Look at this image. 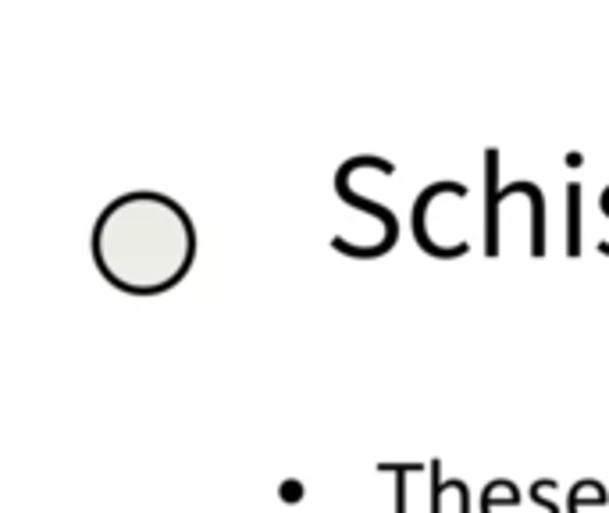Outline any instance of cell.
I'll list each match as a JSON object with an SVG mask.
<instances>
[{
    "instance_id": "5",
    "label": "cell",
    "mask_w": 609,
    "mask_h": 513,
    "mask_svg": "<svg viewBox=\"0 0 609 513\" xmlns=\"http://www.w3.org/2000/svg\"><path fill=\"white\" fill-rule=\"evenodd\" d=\"M585 503H592V506H606L609 503V492H606V485H602V481L585 478V481H577L574 489H570L567 506H585Z\"/></svg>"
},
{
    "instance_id": "11",
    "label": "cell",
    "mask_w": 609,
    "mask_h": 513,
    "mask_svg": "<svg viewBox=\"0 0 609 513\" xmlns=\"http://www.w3.org/2000/svg\"><path fill=\"white\" fill-rule=\"evenodd\" d=\"M481 513H503L499 506H481Z\"/></svg>"
},
{
    "instance_id": "6",
    "label": "cell",
    "mask_w": 609,
    "mask_h": 513,
    "mask_svg": "<svg viewBox=\"0 0 609 513\" xmlns=\"http://www.w3.org/2000/svg\"><path fill=\"white\" fill-rule=\"evenodd\" d=\"M378 471L396 474V513H410V506H406V478L428 471V464H382Z\"/></svg>"
},
{
    "instance_id": "10",
    "label": "cell",
    "mask_w": 609,
    "mask_h": 513,
    "mask_svg": "<svg viewBox=\"0 0 609 513\" xmlns=\"http://www.w3.org/2000/svg\"><path fill=\"white\" fill-rule=\"evenodd\" d=\"M599 207H602V214H606V218H609V186L602 189V200H599Z\"/></svg>"
},
{
    "instance_id": "3",
    "label": "cell",
    "mask_w": 609,
    "mask_h": 513,
    "mask_svg": "<svg viewBox=\"0 0 609 513\" xmlns=\"http://www.w3.org/2000/svg\"><path fill=\"white\" fill-rule=\"evenodd\" d=\"M581 253V182L567 186V257Z\"/></svg>"
},
{
    "instance_id": "4",
    "label": "cell",
    "mask_w": 609,
    "mask_h": 513,
    "mask_svg": "<svg viewBox=\"0 0 609 513\" xmlns=\"http://www.w3.org/2000/svg\"><path fill=\"white\" fill-rule=\"evenodd\" d=\"M517 503H520V489L510 478L488 481L485 492H481V506H510V510H517Z\"/></svg>"
},
{
    "instance_id": "1",
    "label": "cell",
    "mask_w": 609,
    "mask_h": 513,
    "mask_svg": "<svg viewBox=\"0 0 609 513\" xmlns=\"http://www.w3.org/2000/svg\"><path fill=\"white\" fill-rule=\"evenodd\" d=\"M93 264L129 296H161L193 271L196 239L193 214L168 193L132 189L114 196L93 225Z\"/></svg>"
},
{
    "instance_id": "8",
    "label": "cell",
    "mask_w": 609,
    "mask_h": 513,
    "mask_svg": "<svg viewBox=\"0 0 609 513\" xmlns=\"http://www.w3.org/2000/svg\"><path fill=\"white\" fill-rule=\"evenodd\" d=\"M278 496L285 499V503H300L303 499V485L296 478H289V481H282V489H278Z\"/></svg>"
},
{
    "instance_id": "7",
    "label": "cell",
    "mask_w": 609,
    "mask_h": 513,
    "mask_svg": "<svg viewBox=\"0 0 609 513\" xmlns=\"http://www.w3.org/2000/svg\"><path fill=\"white\" fill-rule=\"evenodd\" d=\"M556 489V481L553 478H538L535 485H531V499H535V506H542L545 513H560V506L549 499V492Z\"/></svg>"
},
{
    "instance_id": "2",
    "label": "cell",
    "mask_w": 609,
    "mask_h": 513,
    "mask_svg": "<svg viewBox=\"0 0 609 513\" xmlns=\"http://www.w3.org/2000/svg\"><path fill=\"white\" fill-rule=\"evenodd\" d=\"M428 474H431V513H442V492H456V503H460V513H471V492L460 478H442V460H428Z\"/></svg>"
},
{
    "instance_id": "9",
    "label": "cell",
    "mask_w": 609,
    "mask_h": 513,
    "mask_svg": "<svg viewBox=\"0 0 609 513\" xmlns=\"http://www.w3.org/2000/svg\"><path fill=\"white\" fill-rule=\"evenodd\" d=\"M581 161H585V157L577 154V150H574V154H567V157H563V164H567V168H577V164H581Z\"/></svg>"
}]
</instances>
